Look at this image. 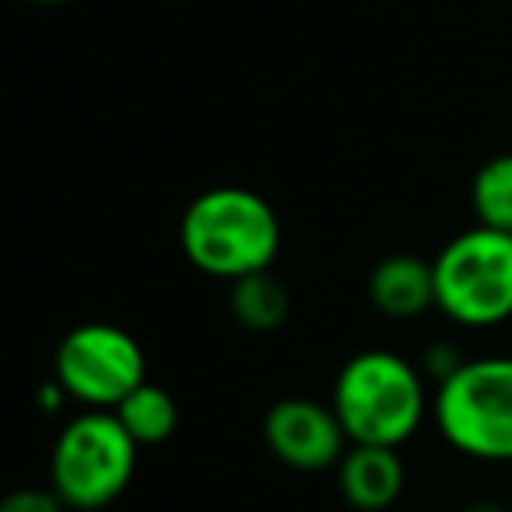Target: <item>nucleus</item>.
Here are the masks:
<instances>
[{
    "instance_id": "6e6552de",
    "label": "nucleus",
    "mask_w": 512,
    "mask_h": 512,
    "mask_svg": "<svg viewBox=\"0 0 512 512\" xmlns=\"http://www.w3.org/2000/svg\"><path fill=\"white\" fill-rule=\"evenodd\" d=\"M337 491L355 512H386L400 502L407 484V467L390 446H348L334 467Z\"/></svg>"
},
{
    "instance_id": "39448f33",
    "label": "nucleus",
    "mask_w": 512,
    "mask_h": 512,
    "mask_svg": "<svg viewBox=\"0 0 512 512\" xmlns=\"http://www.w3.org/2000/svg\"><path fill=\"white\" fill-rule=\"evenodd\" d=\"M435 309L463 330H491L512 320V235L463 228L432 260Z\"/></svg>"
},
{
    "instance_id": "f257e3e1",
    "label": "nucleus",
    "mask_w": 512,
    "mask_h": 512,
    "mask_svg": "<svg viewBox=\"0 0 512 512\" xmlns=\"http://www.w3.org/2000/svg\"><path fill=\"white\" fill-rule=\"evenodd\" d=\"M281 239L285 232L274 204L246 186H214L197 193L179 218V249L186 264L225 285L271 271Z\"/></svg>"
},
{
    "instance_id": "2eb2a0df",
    "label": "nucleus",
    "mask_w": 512,
    "mask_h": 512,
    "mask_svg": "<svg viewBox=\"0 0 512 512\" xmlns=\"http://www.w3.org/2000/svg\"><path fill=\"white\" fill-rule=\"evenodd\" d=\"M467 512H498V505H491V502H474V505H467Z\"/></svg>"
},
{
    "instance_id": "423d86ee",
    "label": "nucleus",
    "mask_w": 512,
    "mask_h": 512,
    "mask_svg": "<svg viewBox=\"0 0 512 512\" xmlns=\"http://www.w3.org/2000/svg\"><path fill=\"white\" fill-rule=\"evenodd\" d=\"M53 383L85 411H116L148 383V355L116 323H81L67 330L53 355Z\"/></svg>"
},
{
    "instance_id": "7ed1b4c3",
    "label": "nucleus",
    "mask_w": 512,
    "mask_h": 512,
    "mask_svg": "<svg viewBox=\"0 0 512 512\" xmlns=\"http://www.w3.org/2000/svg\"><path fill=\"white\" fill-rule=\"evenodd\" d=\"M442 442L477 463H512V355L467 358L432 393Z\"/></svg>"
},
{
    "instance_id": "f8f14e48",
    "label": "nucleus",
    "mask_w": 512,
    "mask_h": 512,
    "mask_svg": "<svg viewBox=\"0 0 512 512\" xmlns=\"http://www.w3.org/2000/svg\"><path fill=\"white\" fill-rule=\"evenodd\" d=\"M470 207L477 225L512 235V155H495L470 179Z\"/></svg>"
},
{
    "instance_id": "4468645a",
    "label": "nucleus",
    "mask_w": 512,
    "mask_h": 512,
    "mask_svg": "<svg viewBox=\"0 0 512 512\" xmlns=\"http://www.w3.org/2000/svg\"><path fill=\"white\" fill-rule=\"evenodd\" d=\"M467 362V358L460 355V351L456 348H449L446 341H439V344H432V348L425 351V355H421V372H425V379H435V386L442 383V379H449L453 376L456 369H460V365Z\"/></svg>"
},
{
    "instance_id": "1a4fd4ad",
    "label": "nucleus",
    "mask_w": 512,
    "mask_h": 512,
    "mask_svg": "<svg viewBox=\"0 0 512 512\" xmlns=\"http://www.w3.org/2000/svg\"><path fill=\"white\" fill-rule=\"evenodd\" d=\"M369 302L379 316L397 323H411L435 309V271L432 260L414 253L383 256L369 274Z\"/></svg>"
},
{
    "instance_id": "9b49d317",
    "label": "nucleus",
    "mask_w": 512,
    "mask_h": 512,
    "mask_svg": "<svg viewBox=\"0 0 512 512\" xmlns=\"http://www.w3.org/2000/svg\"><path fill=\"white\" fill-rule=\"evenodd\" d=\"M116 418L123 421V428L130 432V439L137 446H162L176 435L179 428V407L165 386L158 383H141L120 407H116Z\"/></svg>"
},
{
    "instance_id": "0eeeda50",
    "label": "nucleus",
    "mask_w": 512,
    "mask_h": 512,
    "mask_svg": "<svg viewBox=\"0 0 512 512\" xmlns=\"http://www.w3.org/2000/svg\"><path fill=\"white\" fill-rule=\"evenodd\" d=\"M264 442L271 456L299 474H323L341 463L351 439L334 407L309 397H285L264 414Z\"/></svg>"
},
{
    "instance_id": "f03ea898",
    "label": "nucleus",
    "mask_w": 512,
    "mask_h": 512,
    "mask_svg": "<svg viewBox=\"0 0 512 512\" xmlns=\"http://www.w3.org/2000/svg\"><path fill=\"white\" fill-rule=\"evenodd\" d=\"M330 407L348 432L351 446L400 449L432 411L421 365L386 348L351 355L337 369Z\"/></svg>"
},
{
    "instance_id": "dca6fc26",
    "label": "nucleus",
    "mask_w": 512,
    "mask_h": 512,
    "mask_svg": "<svg viewBox=\"0 0 512 512\" xmlns=\"http://www.w3.org/2000/svg\"><path fill=\"white\" fill-rule=\"evenodd\" d=\"M29 4H39V8H60V4H71V0H29Z\"/></svg>"
},
{
    "instance_id": "20e7f679",
    "label": "nucleus",
    "mask_w": 512,
    "mask_h": 512,
    "mask_svg": "<svg viewBox=\"0 0 512 512\" xmlns=\"http://www.w3.org/2000/svg\"><path fill=\"white\" fill-rule=\"evenodd\" d=\"M141 446L116 411H81L50 449V488L74 512H102L130 488Z\"/></svg>"
},
{
    "instance_id": "9d476101",
    "label": "nucleus",
    "mask_w": 512,
    "mask_h": 512,
    "mask_svg": "<svg viewBox=\"0 0 512 512\" xmlns=\"http://www.w3.org/2000/svg\"><path fill=\"white\" fill-rule=\"evenodd\" d=\"M228 313L249 334H274L292 313V295L271 271L249 274L228 285Z\"/></svg>"
},
{
    "instance_id": "ddd939ff",
    "label": "nucleus",
    "mask_w": 512,
    "mask_h": 512,
    "mask_svg": "<svg viewBox=\"0 0 512 512\" xmlns=\"http://www.w3.org/2000/svg\"><path fill=\"white\" fill-rule=\"evenodd\" d=\"M0 512H67V505L53 488H18L4 495Z\"/></svg>"
}]
</instances>
